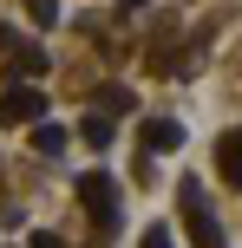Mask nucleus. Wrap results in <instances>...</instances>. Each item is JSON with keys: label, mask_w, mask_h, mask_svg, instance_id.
<instances>
[{"label": "nucleus", "mask_w": 242, "mask_h": 248, "mask_svg": "<svg viewBox=\"0 0 242 248\" xmlns=\"http://www.w3.org/2000/svg\"><path fill=\"white\" fill-rule=\"evenodd\" d=\"M33 150H39V157H59V150H65V124H46V118H39L33 124Z\"/></svg>", "instance_id": "6e6552de"}, {"label": "nucleus", "mask_w": 242, "mask_h": 248, "mask_svg": "<svg viewBox=\"0 0 242 248\" xmlns=\"http://www.w3.org/2000/svg\"><path fill=\"white\" fill-rule=\"evenodd\" d=\"M177 209H183V222H190V242L196 248H223V229H216V216H210V202H203V183L183 176V183H177Z\"/></svg>", "instance_id": "f03ea898"}, {"label": "nucleus", "mask_w": 242, "mask_h": 248, "mask_svg": "<svg viewBox=\"0 0 242 248\" xmlns=\"http://www.w3.org/2000/svg\"><path fill=\"white\" fill-rule=\"evenodd\" d=\"M144 7V0H118V20H125V13H138Z\"/></svg>", "instance_id": "ddd939ff"}, {"label": "nucleus", "mask_w": 242, "mask_h": 248, "mask_svg": "<svg viewBox=\"0 0 242 248\" xmlns=\"http://www.w3.org/2000/svg\"><path fill=\"white\" fill-rule=\"evenodd\" d=\"M26 13H33L39 26H52V20H59V0H26Z\"/></svg>", "instance_id": "9d476101"}, {"label": "nucleus", "mask_w": 242, "mask_h": 248, "mask_svg": "<svg viewBox=\"0 0 242 248\" xmlns=\"http://www.w3.org/2000/svg\"><path fill=\"white\" fill-rule=\"evenodd\" d=\"M79 137H85V144H92V150H112V144H118V124H112V118H105V111H92L85 124H79Z\"/></svg>", "instance_id": "423d86ee"}, {"label": "nucleus", "mask_w": 242, "mask_h": 248, "mask_svg": "<svg viewBox=\"0 0 242 248\" xmlns=\"http://www.w3.org/2000/svg\"><path fill=\"white\" fill-rule=\"evenodd\" d=\"M7 65H13V85H20V78L33 85V78L46 72V52H39V46H13V52H7Z\"/></svg>", "instance_id": "39448f33"}, {"label": "nucleus", "mask_w": 242, "mask_h": 248, "mask_svg": "<svg viewBox=\"0 0 242 248\" xmlns=\"http://www.w3.org/2000/svg\"><path fill=\"white\" fill-rule=\"evenodd\" d=\"M183 144V124L177 118H144V157H164V150Z\"/></svg>", "instance_id": "20e7f679"}, {"label": "nucleus", "mask_w": 242, "mask_h": 248, "mask_svg": "<svg viewBox=\"0 0 242 248\" xmlns=\"http://www.w3.org/2000/svg\"><path fill=\"white\" fill-rule=\"evenodd\" d=\"M33 248H65V235H52V229H39V235H33Z\"/></svg>", "instance_id": "f8f14e48"}, {"label": "nucleus", "mask_w": 242, "mask_h": 248, "mask_svg": "<svg viewBox=\"0 0 242 248\" xmlns=\"http://www.w3.org/2000/svg\"><path fill=\"white\" fill-rule=\"evenodd\" d=\"M144 248H170V229H144Z\"/></svg>", "instance_id": "9b49d317"}, {"label": "nucleus", "mask_w": 242, "mask_h": 248, "mask_svg": "<svg viewBox=\"0 0 242 248\" xmlns=\"http://www.w3.org/2000/svg\"><path fill=\"white\" fill-rule=\"evenodd\" d=\"M216 163H223V176H229V183L242 189V131H229V137L216 144Z\"/></svg>", "instance_id": "0eeeda50"}, {"label": "nucleus", "mask_w": 242, "mask_h": 248, "mask_svg": "<svg viewBox=\"0 0 242 248\" xmlns=\"http://www.w3.org/2000/svg\"><path fill=\"white\" fill-rule=\"evenodd\" d=\"M79 202H85V216H92V229H98V235H118L125 209H118V183H112V170H85V176H79Z\"/></svg>", "instance_id": "f257e3e1"}, {"label": "nucleus", "mask_w": 242, "mask_h": 248, "mask_svg": "<svg viewBox=\"0 0 242 248\" xmlns=\"http://www.w3.org/2000/svg\"><path fill=\"white\" fill-rule=\"evenodd\" d=\"M39 118H46V92L26 85V78L7 85V98H0V124H39Z\"/></svg>", "instance_id": "7ed1b4c3"}, {"label": "nucleus", "mask_w": 242, "mask_h": 248, "mask_svg": "<svg viewBox=\"0 0 242 248\" xmlns=\"http://www.w3.org/2000/svg\"><path fill=\"white\" fill-rule=\"evenodd\" d=\"M131 105H138L131 85H105V92H98V111H105V118H112V111H131Z\"/></svg>", "instance_id": "1a4fd4ad"}]
</instances>
